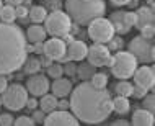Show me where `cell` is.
<instances>
[{"instance_id": "obj_1", "label": "cell", "mask_w": 155, "mask_h": 126, "mask_svg": "<svg viewBox=\"0 0 155 126\" xmlns=\"http://www.w3.org/2000/svg\"><path fill=\"white\" fill-rule=\"evenodd\" d=\"M69 107L75 118L87 124H100L113 113L110 92L106 89H96L87 80L72 89Z\"/></svg>"}, {"instance_id": "obj_2", "label": "cell", "mask_w": 155, "mask_h": 126, "mask_svg": "<svg viewBox=\"0 0 155 126\" xmlns=\"http://www.w3.org/2000/svg\"><path fill=\"white\" fill-rule=\"evenodd\" d=\"M26 36L15 23L0 22V74H13L26 59Z\"/></svg>"}, {"instance_id": "obj_3", "label": "cell", "mask_w": 155, "mask_h": 126, "mask_svg": "<svg viewBox=\"0 0 155 126\" xmlns=\"http://www.w3.org/2000/svg\"><path fill=\"white\" fill-rule=\"evenodd\" d=\"M65 13L78 26H87L91 20L104 15V0H65Z\"/></svg>"}, {"instance_id": "obj_4", "label": "cell", "mask_w": 155, "mask_h": 126, "mask_svg": "<svg viewBox=\"0 0 155 126\" xmlns=\"http://www.w3.org/2000/svg\"><path fill=\"white\" fill-rule=\"evenodd\" d=\"M137 59L132 56L129 51H116L113 54V62L110 66L111 74L114 75L118 80H123V79H129L132 77L134 70L137 69Z\"/></svg>"}, {"instance_id": "obj_5", "label": "cell", "mask_w": 155, "mask_h": 126, "mask_svg": "<svg viewBox=\"0 0 155 126\" xmlns=\"http://www.w3.org/2000/svg\"><path fill=\"white\" fill-rule=\"evenodd\" d=\"M70 28H72V20L62 10H54L44 18V30L54 38H64L70 33Z\"/></svg>"}, {"instance_id": "obj_6", "label": "cell", "mask_w": 155, "mask_h": 126, "mask_svg": "<svg viewBox=\"0 0 155 126\" xmlns=\"http://www.w3.org/2000/svg\"><path fill=\"white\" fill-rule=\"evenodd\" d=\"M28 98V90L21 83H12L7 85V89L2 92V103L3 107L12 111H20L25 108Z\"/></svg>"}, {"instance_id": "obj_7", "label": "cell", "mask_w": 155, "mask_h": 126, "mask_svg": "<svg viewBox=\"0 0 155 126\" xmlns=\"http://www.w3.org/2000/svg\"><path fill=\"white\" fill-rule=\"evenodd\" d=\"M127 48H129V53L137 59V62H144V64L153 62L155 48H153L152 41L147 39V38H144V36L132 38V39L129 41Z\"/></svg>"}, {"instance_id": "obj_8", "label": "cell", "mask_w": 155, "mask_h": 126, "mask_svg": "<svg viewBox=\"0 0 155 126\" xmlns=\"http://www.w3.org/2000/svg\"><path fill=\"white\" fill-rule=\"evenodd\" d=\"M88 26V36L90 39H93L95 43H103L106 44L108 41L111 39V36L114 35V30H113V25L110 23L108 18H95L87 25Z\"/></svg>"}, {"instance_id": "obj_9", "label": "cell", "mask_w": 155, "mask_h": 126, "mask_svg": "<svg viewBox=\"0 0 155 126\" xmlns=\"http://www.w3.org/2000/svg\"><path fill=\"white\" fill-rule=\"evenodd\" d=\"M108 20H110V23L113 25L114 33H118V35H126V33H129L131 28L134 26L136 15H134V12L118 10V12H113Z\"/></svg>"}, {"instance_id": "obj_10", "label": "cell", "mask_w": 155, "mask_h": 126, "mask_svg": "<svg viewBox=\"0 0 155 126\" xmlns=\"http://www.w3.org/2000/svg\"><path fill=\"white\" fill-rule=\"evenodd\" d=\"M110 57H111V51L108 49V46H104L103 43H95L88 46L85 59H88V62L93 64L95 67H103L110 64Z\"/></svg>"}, {"instance_id": "obj_11", "label": "cell", "mask_w": 155, "mask_h": 126, "mask_svg": "<svg viewBox=\"0 0 155 126\" xmlns=\"http://www.w3.org/2000/svg\"><path fill=\"white\" fill-rule=\"evenodd\" d=\"M43 124L46 126H78L80 121L75 118L74 113H69L65 110H59L57 108V110L46 115V120Z\"/></svg>"}, {"instance_id": "obj_12", "label": "cell", "mask_w": 155, "mask_h": 126, "mask_svg": "<svg viewBox=\"0 0 155 126\" xmlns=\"http://www.w3.org/2000/svg\"><path fill=\"white\" fill-rule=\"evenodd\" d=\"M49 87H51V83H49V79L46 77L43 74H33L30 79H28L26 82V90L30 92L33 97H41L44 94H48Z\"/></svg>"}, {"instance_id": "obj_13", "label": "cell", "mask_w": 155, "mask_h": 126, "mask_svg": "<svg viewBox=\"0 0 155 126\" xmlns=\"http://www.w3.org/2000/svg\"><path fill=\"white\" fill-rule=\"evenodd\" d=\"M43 54H46L48 57H51L52 61H61V57H64V54L67 53V46L64 43L62 38H51L43 44Z\"/></svg>"}, {"instance_id": "obj_14", "label": "cell", "mask_w": 155, "mask_h": 126, "mask_svg": "<svg viewBox=\"0 0 155 126\" xmlns=\"http://www.w3.org/2000/svg\"><path fill=\"white\" fill-rule=\"evenodd\" d=\"M134 82L137 85H142L145 87L147 90H152L153 89V83H155V72H153V67L152 66H142V67H137L134 70Z\"/></svg>"}, {"instance_id": "obj_15", "label": "cell", "mask_w": 155, "mask_h": 126, "mask_svg": "<svg viewBox=\"0 0 155 126\" xmlns=\"http://www.w3.org/2000/svg\"><path fill=\"white\" fill-rule=\"evenodd\" d=\"M87 51H88V46L83 41L74 39L72 43H69V49H67V56L70 61H77L80 62L87 57Z\"/></svg>"}, {"instance_id": "obj_16", "label": "cell", "mask_w": 155, "mask_h": 126, "mask_svg": "<svg viewBox=\"0 0 155 126\" xmlns=\"http://www.w3.org/2000/svg\"><path fill=\"white\" fill-rule=\"evenodd\" d=\"M49 89L52 90V95H56L57 98H65L67 95H70L74 87H72V82L69 79L59 77V79H54V82L51 83Z\"/></svg>"}, {"instance_id": "obj_17", "label": "cell", "mask_w": 155, "mask_h": 126, "mask_svg": "<svg viewBox=\"0 0 155 126\" xmlns=\"http://www.w3.org/2000/svg\"><path fill=\"white\" fill-rule=\"evenodd\" d=\"M136 15V22H134V26H137L140 30L142 26H147V25H153V7H140L137 12H134Z\"/></svg>"}, {"instance_id": "obj_18", "label": "cell", "mask_w": 155, "mask_h": 126, "mask_svg": "<svg viewBox=\"0 0 155 126\" xmlns=\"http://www.w3.org/2000/svg\"><path fill=\"white\" fill-rule=\"evenodd\" d=\"M155 123L153 111H149L145 108H139L132 113V124L134 126H152Z\"/></svg>"}, {"instance_id": "obj_19", "label": "cell", "mask_w": 155, "mask_h": 126, "mask_svg": "<svg viewBox=\"0 0 155 126\" xmlns=\"http://www.w3.org/2000/svg\"><path fill=\"white\" fill-rule=\"evenodd\" d=\"M25 36H26V39L31 41V43H43L46 39V36H48V33H46L44 26H41V23H35L26 30Z\"/></svg>"}, {"instance_id": "obj_20", "label": "cell", "mask_w": 155, "mask_h": 126, "mask_svg": "<svg viewBox=\"0 0 155 126\" xmlns=\"http://www.w3.org/2000/svg\"><path fill=\"white\" fill-rule=\"evenodd\" d=\"M113 102V111L119 116H124L127 115L129 110H131V103H129V98L127 97H123V95H118Z\"/></svg>"}, {"instance_id": "obj_21", "label": "cell", "mask_w": 155, "mask_h": 126, "mask_svg": "<svg viewBox=\"0 0 155 126\" xmlns=\"http://www.w3.org/2000/svg\"><path fill=\"white\" fill-rule=\"evenodd\" d=\"M57 102H59V100H57L56 95L44 94V95H41V102L38 103V105H39V108L46 113V115H48V113L57 110Z\"/></svg>"}, {"instance_id": "obj_22", "label": "cell", "mask_w": 155, "mask_h": 126, "mask_svg": "<svg viewBox=\"0 0 155 126\" xmlns=\"http://www.w3.org/2000/svg\"><path fill=\"white\" fill-rule=\"evenodd\" d=\"M46 15H48V10L43 5H35L28 10V16H30L28 20H31L33 23H43Z\"/></svg>"}, {"instance_id": "obj_23", "label": "cell", "mask_w": 155, "mask_h": 126, "mask_svg": "<svg viewBox=\"0 0 155 126\" xmlns=\"http://www.w3.org/2000/svg\"><path fill=\"white\" fill-rule=\"evenodd\" d=\"M23 70H25V74H30V75H33V74H38L41 70V62H39V59L38 57H28V59H25V62H23Z\"/></svg>"}, {"instance_id": "obj_24", "label": "cell", "mask_w": 155, "mask_h": 126, "mask_svg": "<svg viewBox=\"0 0 155 126\" xmlns=\"http://www.w3.org/2000/svg\"><path fill=\"white\" fill-rule=\"evenodd\" d=\"M75 74H77L82 80H88V79H91V75L95 74V66L90 64V62H82L80 61V66L77 67V72Z\"/></svg>"}, {"instance_id": "obj_25", "label": "cell", "mask_w": 155, "mask_h": 126, "mask_svg": "<svg viewBox=\"0 0 155 126\" xmlns=\"http://www.w3.org/2000/svg\"><path fill=\"white\" fill-rule=\"evenodd\" d=\"M114 90L118 95H123V97H131L132 95V83L127 82L126 79H123V80H118L114 85Z\"/></svg>"}, {"instance_id": "obj_26", "label": "cell", "mask_w": 155, "mask_h": 126, "mask_svg": "<svg viewBox=\"0 0 155 126\" xmlns=\"http://www.w3.org/2000/svg\"><path fill=\"white\" fill-rule=\"evenodd\" d=\"M15 7L12 5H3L0 8V22H5V23H13L15 22Z\"/></svg>"}, {"instance_id": "obj_27", "label": "cell", "mask_w": 155, "mask_h": 126, "mask_svg": "<svg viewBox=\"0 0 155 126\" xmlns=\"http://www.w3.org/2000/svg\"><path fill=\"white\" fill-rule=\"evenodd\" d=\"M91 85L96 87V89H106L108 85V75L106 74H101V72H95L91 75Z\"/></svg>"}, {"instance_id": "obj_28", "label": "cell", "mask_w": 155, "mask_h": 126, "mask_svg": "<svg viewBox=\"0 0 155 126\" xmlns=\"http://www.w3.org/2000/svg\"><path fill=\"white\" fill-rule=\"evenodd\" d=\"M48 75L51 79H59V77H62L64 75V67H62L61 64H49L48 66Z\"/></svg>"}, {"instance_id": "obj_29", "label": "cell", "mask_w": 155, "mask_h": 126, "mask_svg": "<svg viewBox=\"0 0 155 126\" xmlns=\"http://www.w3.org/2000/svg\"><path fill=\"white\" fill-rule=\"evenodd\" d=\"M123 46H124V39L121 36H114V35H113L111 39L108 41V49H110V51H114L116 53V51H119Z\"/></svg>"}, {"instance_id": "obj_30", "label": "cell", "mask_w": 155, "mask_h": 126, "mask_svg": "<svg viewBox=\"0 0 155 126\" xmlns=\"http://www.w3.org/2000/svg\"><path fill=\"white\" fill-rule=\"evenodd\" d=\"M144 108L149 110V111L155 110V97H153V94H149L147 92V95L144 97Z\"/></svg>"}, {"instance_id": "obj_31", "label": "cell", "mask_w": 155, "mask_h": 126, "mask_svg": "<svg viewBox=\"0 0 155 126\" xmlns=\"http://www.w3.org/2000/svg\"><path fill=\"white\" fill-rule=\"evenodd\" d=\"M46 10H51V12H54V10H61L62 8V0H44V5H43Z\"/></svg>"}, {"instance_id": "obj_32", "label": "cell", "mask_w": 155, "mask_h": 126, "mask_svg": "<svg viewBox=\"0 0 155 126\" xmlns=\"http://www.w3.org/2000/svg\"><path fill=\"white\" fill-rule=\"evenodd\" d=\"M15 126H35V121L31 120V116H18L15 121H13Z\"/></svg>"}, {"instance_id": "obj_33", "label": "cell", "mask_w": 155, "mask_h": 126, "mask_svg": "<svg viewBox=\"0 0 155 126\" xmlns=\"http://www.w3.org/2000/svg\"><path fill=\"white\" fill-rule=\"evenodd\" d=\"M147 89L145 87H142V85H132V97H136V98H144L145 95H147Z\"/></svg>"}, {"instance_id": "obj_34", "label": "cell", "mask_w": 155, "mask_h": 126, "mask_svg": "<svg viewBox=\"0 0 155 126\" xmlns=\"http://www.w3.org/2000/svg\"><path fill=\"white\" fill-rule=\"evenodd\" d=\"M31 120L35 121V124H43V123H44V120H46V113H44L43 110H36V108H35Z\"/></svg>"}, {"instance_id": "obj_35", "label": "cell", "mask_w": 155, "mask_h": 126, "mask_svg": "<svg viewBox=\"0 0 155 126\" xmlns=\"http://www.w3.org/2000/svg\"><path fill=\"white\" fill-rule=\"evenodd\" d=\"M153 35H155L153 25H147V26H142V28H140V36L147 38V39H152Z\"/></svg>"}, {"instance_id": "obj_36", "label": "cell", "mask_w": 155, "mask_h": 126, "mask_svg": "<svg viewBox=\"0 0 155 126\" xmlns=\"http://www.w3.org/2000/svg\"><path fill=\"white\" fill-rule=\"evenodd\" d=\"M15 16L16 18H21V20H25L28 16V7H25V5H16L15 7Z\"/></svg>"}, {"instance_id": "obj_37", "label": "cell", "mask_w": 155, "mask_h": 126, "mask_svg": "<svg viewBox=\"0 0 155 126\" xmlns=\"http://www.w3.org/2000/svg\"><path fill=\"white\" fill-rule=\"evenodd\" d=\"M13 121L15 120L10 113H0V126H12Z\"/></svg>"}, {"instance_id": "obj_38", "label": "cell", "mask_w": 155, "mask_h": 126, "mask_svg": "<svg viewBox=\"0 0 155 126\" xmlns=\"http://www.w3.org/2000/svg\"><path fill=\"white\" fill-rule=\"evenodd\" d=\"M64 72L67 75H75V72H77V67H75V64H72L70 61H67V64L64 67Z\"/></svg>"}, {"instance_id": "obj_39", "label": "cell", "mask_w": 155, "mask_h": 126, "mask_svg": "<svg viewBox=\"0 0 155 126\" xmlns=\"http://www.w3.org/2000/svg\"><path fill=\"white\" fill-rule=\"evenodd\" d=\"M25 107H26L28 110H35V108L38 107L36 98H26V103H25Z\"/></svg>"}, {"instance_id": "obj_40", "label": "cell", "mask_w": 155, "mask_h": 126, "mask_svg": "<svg viewBox=\"0 0 155 126\" xmlns=\"http://www.w3.org/2000/svg\"><path fill=\"white\" fill-rule=\"evenodd\" d=\"M7 85H8L7 75H2V74H0V94H2V92L7 89Z\"/></svg>"}, {"instance_id": "obj_41", "label": "cell", "mask_w": 155, "mask_h": 126, "mask_svg": "<svg viewBox=\"0 0 155 126\" xmlns=\"http://www.w3.org/2000/svg\"><path fill=\"white\" fill-rule=\"evenodd\" d=\"M111 124L113 126H127V124H131V123H129L127 120H124V118H118L116 121H113Z\"/></svg>"}, {"instance_id": "obj_42", "label": "cell", "mask_w": 155, "mask_h": 126, "mask_svg": "<svg viewBox=\"0 0 155 126\" xmlns=\"http://www.w3.org/2000/svg\"><path fill=\"white\" fill-rule=\"evenodd\" d=\"M110 2L113 3V5H116V7H123V5H127V3H131L132 0H110Z\"/></svg>"}, {"instance_id": "obj_43", "label": "cell", "mask_w": 155, "mask_h": 126, "mask_svg": "<svg viewBox=\"0 0 155 126\" xmlns=\"http://www.w3.org/2000/svg\"><path fill=\"white\" fill-rule=\"evenodd\" d=\"M67 107H69V102H65L64 98H61V102H57V108L59 110H65Z\"/></svg>"}, {"instance_id": "obj_44", "label": "cell", "mask_w": 155, "mask_h": 126, "mask_svg": "<svg viewBox=\"0 0 155 126\" xmlns=\"http://www.w3.org/2000/svg\"><path fill=\"white\" fill-rule=\"evenodd\" d=\"M39 62H41V66H46V67H48V66L52 62V59H51V57H48V56L44 54V57H43V59H39Z\"/></svg>"}, {"instance_id": "obj_45", "label": "cell", "mask_w": 155, "mask_h": 126, "mask_svg": "<svg viewBox=\"0 0 155 126\" xmlns=\"http://www.w3.org/2000/svg\"><path fill=\"white\" fill-rule=\"evenodd\" d=\"M35 44H36V46L33 48V51H35V53H38V54H43V49H44V46L41 44V43H35Z\"/></svg>"}, {"instance_id": "obj_46", "label": "cell", "mask_w": 155, "mask_h": 126, "mask_svg": "<svg viewBox=\"0 0 155 126\" xmlns=\"http://www.w3.org/2000/svg\"><path fill=\"white\" fill-rule=\"evenodd\" d=\"M5 3L7 5H12V7H16V5L21 3V0H5Z\"/></svg>"}, {"instance_id": "obj_47", "label": "cell", "mask_w": 155, "mask_h": 126, "mask_svg": "<svg viewBox=\"0 0 155 126\" xmlns=\"http://www.w3.org/2000/svg\"><path fill=\"white\" fill-rule=\"evenodd\" d=\"M21 5H25V7H30V5H31V0H21Z\"/></svg>"}, {"instance_id": "obj_48", "label": "cell", "mask_w": 155, "mask_h": 126, "mask_svg": "<svg viewBox=\"0 0 155 126\" xmlns=\"http://www.w3.org/2000/svg\"><path fill=\"white\" fill-rule=\"evenodd\" d=\"M149 3H150V5H153V0H149Z\"/></svg>"}, {"instance_id": "obj_49", "label": "cell", "mask_w": 155, "mask_h": 126, "mask_svg": "<svg viewBox=\"0 0 155 126\" xmlns=\"http://www.w3.org/2000/svg\"><path fill=\"white\" fill-rule=\"evenodd\" d=\"M0 8H2V0H0Z\"/></svg>"}]
</instances>
